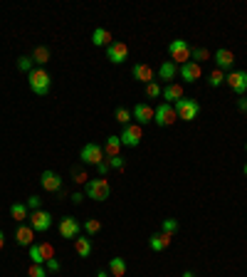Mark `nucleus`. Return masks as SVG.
<instances>
[{"label": "nucleus", "mask_w": 247, "mask_h": 277, "mask_svg": "<svg viewBox=\"0 0 247 277\" xmlns=\"http://www.w3.org/2000/svg\"><path fill=\"white\" fill-rule=\"evenodd\" d=\"M225 82H228V87L233 89L237 97H242L247 92V72L245 69H237V72H230L228 77H225Z\"/></svg>", "instance_id": "nucleus-7"}, {"label": "nucleus", "mask_w": 247, "mask_h": 277, "mask_svg": "<svg viewBox=\"0 0 247 277\" xmlns=\"http://www.w3.org/2000/svg\"><path fill=\"white\" fill-rule=\"evenodd\" d=\"M45 267H47V272H59V263H57L55 258H52V260H47Z\"/></svg>", "instance_id": "nucleus-41"}, {"label": "nucleus", "mask_w": 247, "mask_h": 277, "mask_svg": "<svg viewBox=\"0 0 247 277\" xmlns=\"http://www.w3.org/2000/svg\"><path fill=\"white\" fill-rule=\"evenodd\" d=\"M84 233L87 235H96L99 230H101V221H96V218H89V221H84Z\"/></svg>", "instance_id": "nucleus-30"}, {"label": "nucleus", "mask_w": 247, "mask_h": 277, "mask_svg": "<svg viewBox=\"0 0 247 277\" xmlns=\"http://www.w3.org/2000/svg\"><path fill=\"white\" fill-rule=\"evenodd\" d=\"M171 243H173V235H166V233H153L149 238V248L153 252H163L166 248H171Z\"/></svg>", "instance_id": "nucleus-17"}, {"label": "nucleus", "mask_w": 247, "mask_h": 277, "mask_svg": "<svg viewBox=\"0 0 247 277\" xmlns=\"http://www.w3.org/2000/svg\"><path fill=\"white\" fill-rule=\"evenodd\" d=\"M96 277H109V275H107L104 270H99V272H96Z\"/></svg>", "instance_id": "nucleus-45"}, {"label": "nucleus", "mask_w": 247, "mask_h": 277, "mask_svg": "<svg viewBox=\"0 0 247 277\" xmlns=\"http://www.w3.org/2000/svg\"><path fill=\"white\" fill-rule=\"evenodd\" d=\"M28 84L37 97H45V94L50 92V87H52V77L45 72V67H37L28 74Z\"/></svg>", "instance_id": "nucleus-1"}, {"label": "nucleus", "mask_w": 247, "mask_h": 277, "mask_svg": "<svg viewBox=\"0 0 247 277\" xmlns=\"http://www.w3.org/2000/svg\"><path fill=\"white\" fill-rule=\"evenodd\" d=\"M40 250H42V255H45V260H52L55 258V245L52 243H42Z\"/></svg>", "instance_id": "nucleus-37"}, {"label": "nucleus", "mask_w": 247, "mask_h": 277, "mask_svg": "<svg viewBox=\"0 0 247 277\" xmlns=\"http://www.w3.org/2000/svg\"><path fill=\"white\" fill-rule=\"evenodd\" d=\"M104 153L107 156H121V138L116 136V134H111V136H107V141H104Z\"/></svg>", "instance_id": "nucleus-20"}, {"label": "nucleus", "mask_w": 247, "mask_h": 277, "mask_svg": "<svg viewBox=\"0 0 247 277\" xmlns=\"http://www.w3.org/2000/svg\"><path fill=\"white\" fill-rule=\"evenodd\" d=\"M245 176H247V164H245Z\"/></svg>", "instance_id": "nucleus-47"}, {"label": "nucleus", "mask_w": 247, "mask_h": 277, "mask_svg": "<svg viewBox=\"0 0 247 277\" xmlns=\"http://www.w3.org/2000/svg\"><path fill=\"white\" fill-rule=\"evenodd\" d=\"M96 171H99V176L101 179H107V173L111 171V166H109V159H104L101 164H96Z\"/></svg>", "instance_id": "nucleus-38"}, {"label": "nucleus", "mask_w": 247, "mask_h": 277, "mask_svg": "<svg viewBox=\"0 0 247 277\" xmlns=\"http://www.w3.org/2000/svg\"><path fill=\"white\" fill-rule=\"evenodd\" d=\"M10 218H13L15 223L30 221V208L25 206V203H13V206H10Z\"/></svg>", "instance_id": "nucleus-22"}, {"label": "nucleus", "mask_w": 247, "mask_h": 277, "mask_svg": "<svg viewBox=\"0 0 247 277\" xmlns=\"http://www.w3.org/2000/svg\"><path fill=\"white\" fill-rule=\"evenodd\" d=\"M82 233V223L77 221V218H72V215H65L62 221H59V235L62 238H69V240H74V238H79Z\"/></svg>", "instance_id": "nucleus-10"}, {"label": "nucleus", "mask_w": 247, "mask_h": 277, "mask_svg": "<svg viewBox=\"0 0 247 277\" xmlns=\"http://www.w3.org/2000/svg\"><path fill=\"white\" fill-rule=\"evenodd\" d=\"M79 159H82V164H101L104 161V149L99 146V144H84L82 151H79Z\"/></svg>", "instance_id": "nucleus-8"}, {"label": "nucleus", "mask_w": 247, "mask_h": 277, "mask_svg": "<svg viewBox=\"0 0 247 277\" xmlns=\"http://www.w3.org/2000/svg\"><path fill=\"white\" fill-rule=\"evenodd\" d=\"M119 138H121V146L136 149L138 144H141V138H143V126H138V124H126V126L121 129Z\"/></svg>", "instance_id": "nucleus-5"}, {"label": "nucleus", "mask_w": 247, "mask_h": 277, "mask_svg": "<svg viewBox=\"0 0 247 277\" xmlns=\"http://www.w3.org/2000/svg\"><path fill=\"white\" fill-rule=\"evenodd\" d=\"M92 42H94L96 47H109L114 40H111V32H109V30L96 28L94 32H92Z\"/></svg>", "instance_id": "nucleus-23"}, {"label": "nucleus", "mask_w": 247, "mask_h": 277, "mask_svg": "<svg viewBox=\"0 0 247 277\" xmlns=\"http://www.w3.org/2000/svg\"><path fill=\"white\" fill-rule=\"evenodd\" d=\"M225 77H228V74H225L222 69H213V72L208 74V84H210V87H220V84L225 82Z\"/></svg>", "instance_id": "nucleus-29"}, {"label": "nucleus", "mask_w": 247, "mask_h": 277, "mask_svg": "<svg viewBox=\"0 0 247 277\" xmlns=\"http://www.w3.org/2000/svg\"><path fill=\"white\" fill-rule=\"evenodd\" d=\"M15 240H17V245H35V228L32 225H25V223H20L17 225V230H15Z\"/></svg>", "instance_id": "nucleus-15"}, {"label": "nucleus", "mask_w": 247, "mask_h": 277, "mask_svg": "<svg viewBox=\"0 0 247 277\" xmlns=\"http://www.w3.org/2000/svg\"><path fill=\"white\" fill-rule=\"evenodd\" d=\"M82 198H84L82 193H74V195H72V201H74V203H82Z\"/></svg>", "instance_id": "nucleus-43"}, {"label": "nucleus", "mask_w": 247, "mask_h": 277, "mask_svg": "<svg viewBox=\"0 0 247 277\" xmlns=\"http://www.w3.org/2000/svg\"><path fill=\"white\" fill-rule=\"evenodd\" d=\"M72 179H74V183H89V176H87V171H82L79 166H74L72 168Z\"/></svg>", "instance_id": "nucleus-36"}, {"label": "nucleus", "mask_w": 247, "mask_h": 277, "mask_svg": "<svg viewBox=\"0 0 247 277\" xmlns=\"http://www.w3.org/2000/svg\"><path fill=\"white\" fill-rule=\"evenodd\" d=\"M131 74H134V80H138V82L151 84L153 82V74H156V72H153L151 65H141V62H138V65H134V67H131Z\"/></svg>", "instance_id": "nucleus-18"}, {"label": "nucleus", "mask_w": 247, "mask_h": 277, "mask_svg": "<svg viewBox=\"0 0 247 277\" xmlns=\"http://www.w3.org/2000/svg\"><path fill=\"white\" fill-rule=\"evenodd\" d=\"M30 263L32 265H45L47 260H45V255H42V250H40V245H30Z\"/></svg>", "instance_id": "nucleus-28"}, {"label": "nucleus", "mask_w": 247, "mask_h": 277, "mask_svg": "<svg viewBox=\"0 0 247 277\" xmlns=\"http://www.w3.org/2000/svg\"><path fill=\"white\" fill-rule=\"evenodd\" d=\"M87 195L92 198V201H107L111 195V186H109V181L107 179H94V181H89L87 183Z\"/></svg>", "instance_id": "nucleus-4"}, {"label": "nucleus", "mask_w": 247, "mask_h": 277, "mask_svg": "<svg viewBox=\"0 0 247 277\" xmlns=\"http://www.w3.org/2000/svg\"><path fill=\"white\" fill-rule=\"evenodd\" d=\"M30 225L35 228V233H45V230H50L52 228V215L47 213V210H32L30 213Z\"/></svg>", "instance_id": "nucleus-11"}, {"label": "nucleus", "mask_w": 247, "mask_h": 277, "mask_svg": "<svg viewBox=\"0 0 247 277\" xmlns=\"http://www.w3.org/2000/svg\"><path fill=\"white\" fill-rule=\"evenodd\" d=\"M153 122L158 126H173L178 122V114H176V107L173 104H166L161 102L158 107H156V116H153Z\"/></svg>", "instance_id": "nucleus-6"}, {"label": "nucleus", "mask_w": 247, "mask_h": 277, "mask_svg": "<svg viewBox=\"0 0 247 277\" xmlns=\"http://www.w3.org/2000/svg\"><path fill=\"white\" fill-rule=\"evenodd\" d=\"M161 92H163V87L158 82H151V84H146V94L151 99H156V97H161Z\"/></svg>", "instance_id": "nucleus-35"}, {"label": "nucleus", "mask_w": 247, "mask_h": 277, "mask_svg": "<svg viewBox=\"0 0 247 277\" xmlns=\"http://www.w3.org/2000/svg\"><path fill=\"white\" fill-rule=\"evenodd\" d=\"M109 166L111 168H119V171H121V168H123V159H121V156H111V159H109Z\"/></svg>", "instance_id": "nucleus-40"}, {"label": "nucleus", "mask_w": 247, "mask_h": 277, "mask_svg": "<svg viewBox=\"0 0 247 277\" xmlns=\"http://www.w3.org/2000/svg\"><path fill=\"white\" fill-rule=\"evenodd\" d=\"M109 272H111V277H123L126 275V263H123L121 258H111L109 260Z\"/></svg>", "instance_id": "nucleus-26"}, {"label": "nucleus", "mask_w": 247, "mask_h": 277, "mask_svg": "<svg viewBox=\"0 0 247 277\" xmlns=\"http://www.w3.org/2000/svg\"><path fill=\"white\" fill-rule=\"evenodd\" d=\"M176 74H178V65H173L171 60H168V62H163V65L158 67V77H161L163 82H168V84L176 80Z\"/></svg>", "instance_id": "nucleus-21"}, {"label": "nucleus", "mask_w": 247, "mask_h": 277, "mask_svg": "<svg viewBox=\"0 0 247 277\" xmlns=\"http://www.w3.org/2000/svg\"><path fill=\"white\" fill-rule=\"evenodd\" d=\"M183 277H195V275H193L191 270H186V272H183Z\"/></svg>", "instance_id": "nucleus-46"}, {"label": "nucleus", "mask_w": 247, "mask_h": 277, "mask_svg": "<svg viewBox=\"0 0 247 277\" xmlns=\"http://www.w3.org/2000/svg\"><path fill=\"white\" fill-rule=\"evenodd\" d=\"M178 77L183 80V82H198L200 77H203V67L198 65V62H186V65H180L178 67Z\"/></svg>", "instance_id": "nucleus-13"}, {"label": "nucleus", "mask_w": 247, "mask_h": 277, "mask_svg": "<svg viewBox=\"0 0 247 277\" xmlns=\"http://www.w3.org/2000/svg\"><path fill=\"white\" fill-rule=\"evenodd\" d=\"M233 62H235V55H233V50H228V47H220L218 52H215V65H218V69H230L233 67Z\"/></svg>", "instance_id": "nucleus-19"}, {"label": "nucleus", "mask_w": 247, "mask_h": 277, "mask_svg": "<svg viewBox=\"0 0 247 277\" xmlns=\"http://www.w3.org/2000/svg\"><path fill=\"white\" fill-rule=\"evenodd\" d=\"M5 248V235H3V230H0V250Z\"/></svg>", "instance_id": "nucleus-44"}, {"label": "nucleus", "mask_w": 247, "mask_h": 277, "mask_svg": "<svg viewBox=\"0 0 247 277\" xmlns=\"http://www.w3.org/2000/svg\"><path fill=\"white\" fill-rule=\"evenodd\" d=\"M28 277H47V267H45V265H32L30 263Z\"/></svg>", "instance_id": "nucleus-34"}, {"label": "nucleus", "mask_w": 247, "mask_h": 277, "mask_svg": "<svg viewBox=\"0 0 247 277\" xmlns=\"http://www.w3.org/2000/svg\"><path fill=\"white\" fill-rule=\"evenodd\" d=\"M40 186L47 193H62V176L55 173V171H42Z\"/></svg>", "instance_id": "nucleus-12"}, {"label": "nucleus", "mask_w": 247, "mask_h": 277, "mask_svg": "<svg viewBox=\"0 0 247 277\" xmlns=\"http://www.w3.org/2000/svg\"><path fill=\"white\" fill-rule=\"evenodd\" d=\"M173 107H176L178 119H183V122H193V119H198V114H200V102L188 99V97H183L180 102H176Z\"/></svg>", "instance_id": "nucleus-3"}, {"label": "nucleus", "mask_w": 247, "mask_h": 277, "mask_svg": "<svg viewBox=\"0 0 247 277\" xmlns=\"http://www.w3.org/2000/svg\"><path fill=\"white\" fill-rule=\"evenodd\" d=\"M40 206H42L40 195H30V198H28V208H30V210H40Z\"/></svg>", "instance_id": "nucleus-39"}, {"label": "nucleus", "mask_w": 247, "mask_h": 277, "mask_svg": "<svg viewBox=\"0 0 247 277\" xmlns=\"http://www.w3.org/2000/svg\"><path fill=\"white\" fill-rule=\"evenodd\" d=\"M74 250H77V255H79V258H89V255H92V250H94V245H92V240H89V238H74Z\"/></svg>", "instance_id": "nucleus-24"}, {"label": "nucleus", "mask_w": 247, "mask_h": 277, "mask_svg": "<svg viewBox=\"0 0 247 277\" xmlns=\"http://www.w3.org/2000/svg\"><path fill=\"white\" fill-rule=\"evenodd\" d=\"M161 233H166V235H176V233H178V221H176V218H166L163 225H161Z\"/></svg>", "instance_id": "nucleus-32"}, {"label": "nucleus", "mask_w": 247, "mask_h": 277, "mask_svg": "<svg viewBox=\"0 0 247 277\" xmlns=\"http://www.w3.org/2000/svg\"><path fill=\"white\" fill-rule=\"evenodd\" d=\"M237 109L242 111V114H247V97H240V99H237Z\"/></svg>", "instance_id": "nucleus-42"}, {"label": "nucleus", "mask_w": 247, "mask_h": 277, "mask_svg": "<svg viewBox=\"0 0 247 277\" xmlns=\"http://www.w3.org/2000/svg\"><path fill=\"white\" fill-rule=\"evenodd\" d=\"M114 119H116L121 126H126V124H131V119H134V116H131V111L126 109V107H116V111H114Z\"/></svg>", "instance_id": "nucleus-27"}, {"label": "nucleus", "mask_w": 247, "mask_h": 277, "mask_svg": "<svg viewBox=\"0 0 247 277\" xmlns=\"http://www.w3.org/2000/svg\"><path fill=\"white\" fill-rule=\"evenodd\" d=\"M205 60H210V52H208L205 47H193V52H191V62H205Z\"/></svg>", "instance_id": "nucleus-31"}, {"label": "nucleus", "mask_w": 247, "mask_h": 277, "mask_svg": "<svg viewBox=\"0 0 247 277\" xmlns=\"http://www.w3.org/2000/svg\"><path fill=\"white\" fill-rule=\"evenodd\" d=\"M161 97H163L166 104H176V102H180V99L186 97V94H183V87H180V84L171 82V84H166V87H163Z\"/></svg>", "instance_id": "nucleus-16"}, {"label": "nucleus", "mask_w": 247, "mask_h": 277, "mask_svg": "<svg viewBox=\"0 0 247 277\" xmlns=\"http://www.w3.org/2000/svg\"><path fill=\"white\" fill-rule=\"evenodd\" d=\"M32 65H35V62H32V57H30V55H23L20 60H17V69H20V72H28V74H30V72L35 69Z\"/></svg>", "instance_id": "nucleus-33"}, {"label": "nucleus", "mask_w": 247, "mask_h": 277, "mask_svg": "<svg viewBox=\"0 0 247 277\" xmlns=\"http://www.w3.org/2000/svg\"><path fill=\"white\" fill-rule=\"evenodd\" d=\"M245 151H247V146H245Z\"/></svg>", "instance_id": "nucleus-48"}, {"label": "nucleus", "mask_w": 247, "mask_h": 277, "mask_svg": "<svg viewBox=\"0 0 247 277\" xmlns=\"http://www.w3.org/2000/svg\"><path fill=\"white\" fill-rule=\"evenodd\" d=\"M107 60H109L111 65H121L129 60V45L126 42H111L109 47H107Z\"/></svg>", "instance_id": "nucleus-9"}, {"label": "nucleus", "mask_w": 247, "mask_h": 277, "mask_svg": "<svg viewBox=\"0 0 247 277\" xmlns=\"http://www.w3.org/2000/svg\"><path fill=\"white\" fill-rule=\"evenodd\" d=\"M191 52L193 47L188 45L186 40H173L171 45H168V55H171V62L173 65H186V62H191Z\"/></svg>", "instance_id": "nucleus-2"}, {"label": "nucleus", "mask_w": 247, "mask_h": 277, "mask_svg": "<svg viewBox=\"0 0 247 277\" xmlns=\"http://www.w3.org/2000/svg\"><path fill=\"white\" fill-rule=\"evenodd\" d=\"M30 57H32V62H35V65L45 67V65L50 62V50H47L45 45H40V47H35V52H32Z\"/></svg>", "instance_id": "nucleus-25"}, {"label": "nucleus", "mask_w": 247, "mask_h": 277, "mask_svg": "<svg viewBox=\"0 0 247 277\" xmlns=\"http://www.w3.org/2000/svg\"><path fill=\"white\" fill-rule=\"evenodd\" d=\"M131 116L136 119L138 126H146L153 122V116H156V109H151L149 104H136L134 109H131Z\"/></svg>", "instance_id": "nucleus-14"}]
</instances>
